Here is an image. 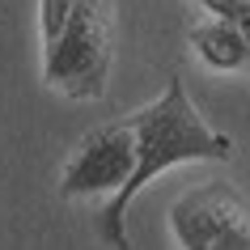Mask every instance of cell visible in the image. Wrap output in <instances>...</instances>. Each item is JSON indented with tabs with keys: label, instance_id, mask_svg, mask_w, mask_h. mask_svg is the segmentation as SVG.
<instances>
[{
	"label": "cell",
	"instance_id": "6da1fadb",
	"mask_svg": "<svg viewBox=\"0 0 250 250\" xmlns=\"http://www.w3.org/2000/svg\"><path fill=\"white\" fill-rule=\"evenodd\" d=\"M132 127H136V166L127 174V183L110 195V204L98 212V233H102V242L106 246H119V250L127 246L123 216L132 208L136 191H145L161 170L183 166V161H229L233 157V136L212 132L208 123L199 119L183 77L166 81V89H161L157 102H148L145 110L132 115Z\"/></svg>",
	"mask_w": 250,
	"mask_h": 250
},
{
	"label": "cell",
	"instance_id": "7a4b0ae2",
	"mask_svg": "<svg viewBox=\"0 0 250 250\" xmlns=\"http://www.w3.org/2000/svg\"><path fill=\"white\" fill-rule=\"evenodd\" d=\"M115 64V0H77V9L47 42L42 81L72 102H98Z\"/></svg>",
	"mask_w": 250,
	"mask_h": 250
},
{
	"label": "cell",
	"instance_id": "3957f363",
	"mask_svg": "<svg viewBox=\"0 0 250 250\" xmlns=\"http://www.w3.org/2000/svg\"><path fill=\"white\" fill-rule=\"evenodd\" d=\"M170 233L187 250H250V199L229 183H204L170 208Z\"/></svg>",
	"mask_w": 250,
	"mask_h": 250
},
{
	"label": "cell",
	"instance_id": "277c9868",
	"mask_svg": "<svg viewBox=\"0 0 250 250\" xmlns=\"http://www.w3.org/2000/svg\"><path fill=\"white\" fill-rule=\"evenodd\" d=\"M136 166V127L132 115L110 119L102 127H93L81 148L72 153V161L64 166L60 178V195L64 199H85V195H115L127 183V174Z\"/></svg>",
	"mask_w": 250,
	"mask_h": 250
},
{
	"label": "cell",
	"instance_id": "5b68a950",
	"mask_svg": "<svg viewBox=\"0 0 250 250\" xmlns=\"http://www.w3.org/2000/svg\"><path fill=\"white\" fill-rule=\"evenodd\" d=\"M191 51H195L208 68H216V72H242V68H250L246 34H242L233 21L212 17V13H208V21H195V26H191Z\"/></svg>",
	"mask_w": 250,
	"mask_h": 250
},
{
	"label": "cell",
	"instance_id": "8992f818",
	"mask_svg": "<svg viewBox=\"0 0 250 250\" xmlns=\"http://www.w3.org/2000/svg\"><path fill=\"white\" fill-rule=\"evenodd\" d=\"M72 9H77V0H39V30H42V42L60 39V30L68 26Z\"/></svg>",
	"mask_w": 250,
	"mask_h": 250
},
{
	"label": "cell",
	"instance_id": "52a82bcc",
	"mask_svg": "<svg viewBox=\"0 0 250 250\" xmlns=\"http://www.w3.org/2000/svg\"><path fill=\"white\" fill-rule=\"evenodd\" d=\"M212 17H225V21H233L250 42V0H199Z\"/></svg>",
	"mask_w": 250,
	"mask_h": 250
}]
</instances>
